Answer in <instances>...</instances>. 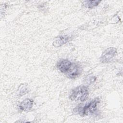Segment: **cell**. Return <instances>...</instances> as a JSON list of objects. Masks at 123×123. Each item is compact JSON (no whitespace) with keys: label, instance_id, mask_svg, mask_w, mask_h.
<instances>
[{"label":"cell","instance_id":"3957f363","mask_svg":"<svg viewBox=\"0 0 123 123\" xmlns=\"http://www.w3.org/2000/svg\"><path fill=\"white\" fill-rule=\"evenodd\" d=\"M117 50L114 48H109L104 51L100 57V61L103 63L110 62L115 56Z\"/></svg>","mask_w":123,"mask_h":123},{"label":"cell","instance_id":"30bf717a","mask_svg":"<svg viewBox=\"0 0 123 123\" xmlns=\"http://www.w3.org/2000/svg\"><path fill=\"white\" fill-rule=\"evenodd\" d=\"M96 79L97 78L96 76L93 75H89L86 78L85 82L87 84H91L94 82L96 80Z\"/></svg>","mask_w":123,"mask_h":123},{"label":"cell","instance_id":"7a4b0ae2","mask_svg":"<svg viewBox=\"0 0 123 123\" xmlns=\"http://www.w3.org/2000/svg\"><path fill=\"white\" fill-rule=\"evenodd\" d=\"M99 102L98 98H96L84 106L78 108L77 111L80 116H86L88 114H94L97 111V105Z\"/></svg>","mask_w":123,"mask_h":123},{"label":"cell","instance_id":"277c9868","mask_svg":"<svg viewBox=\"0 0 123 123\" xmlns=\"http://www.w3.org/2000/svg\"><path fill=\"white\" fill-rule=\"evenodd\" d=\"M82 70V67L80 65L76 63H72L71 68L66 73L67 76L70 78H75L81 74Z\"/></svg>","mask_w":123,"mask_h":123},{"label":"cell","instance_id":"ba28073f","mask_svg":"<svg viewBox=\"0 0 123 123\" xmlns=\"http://www.w3.org/2000/svg\"><path fill=\"white\" fill-rule=\"evenodd\" d=\"M100 2V0H86L84 1V5L87 8H91L98 5Z\"/></svg>","mask_w":123,"mask_h":123},{"label":"cell","instance_id":"8992f818","mask_svg":"<svg viewBox=\"0 0 123 123\" xmlns=\"http://www.w3.org/2000/svg\"><path fill=\"white\" fill-rule=\"evenodd\" d=\"M33 106V100L30 98H25L19 105V108L24 111H28Z\"/></svg>","mask_w":123,"mask_h":123},{"label":"cell","instance_id":"9c48e42d","mask_svg":"<svg viewBox=\"0 0 123 123\" xmlns=\"http://www.w3.org/2000/svg\"><path fill=\"white\" fill-rule=\"evenodd\" d=\"M28 92V90H27V88L26 86H21L19 89V91H18V94L20 96H22L24 95L26 93H27Z\"/></svg>","mask_w":123,"mask_h":123},{"label":"cell","instance_id":"52a82bcc","mask_svg":"<svg viewBox=\"0 0 123 123\" xmlns=\"http://www.w3.org/2000/svg\"><path fill=\"white\" fill-rule=\"evenodd\" d=\"M70 37L67 36H61L56 38L53 43V45L55 47H59L65 44L69 40Z\"/></svg>","mask_w":123,"mask_h":123},{"label":"cell","instance_id":"6da1fadb","mask_svg":"<svg viewBox=\"0 0 123 123\" xmlns=\"http://www.w3.org/2000/svg\"><path fill=\"white\" fill-rule=\"evenodd\" d=\"M89 92L87 87L84 86H79L71 91L69 98L72 101H86L88 97Z\"/></svg>","mask_w":123,"mask_h":123},{"label":"cell","instance_id":"5b68a950","mask_svg":"<svg viewBox=\"0 0 123 123\" xmlns=\"http://www.w3.org/2000/svg\"><path fill=\"white\" fill-rule=\"evenodd\" d=\"M72 63L68 60L63 59L60 60L57 64L58 69L62 73H66L71 68Z\"/></svg>","mask_w":123,"mask_h":123}]
</instances>
